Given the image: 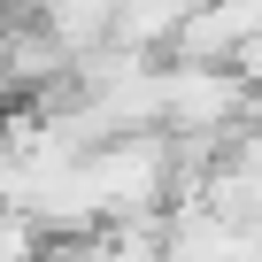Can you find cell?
<instances>
[{
    "label": "cell",
    "mask_w": 262,
    "mask_h": 262,
    "mask_svg": "<svg viewBox=\"0 0 262 262\" xmlns=\"http://www.w3.org/2000/svg\"><path fill=\"white\" fill-rule=\"evenodd\" d=\"M231 70H239V77H247V85H254V93H262V39H254V47H247V54H239V62H231Z\"/></svg>",
    "instance_id": "1"
}]
</instances>
